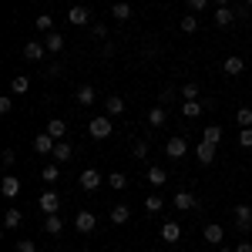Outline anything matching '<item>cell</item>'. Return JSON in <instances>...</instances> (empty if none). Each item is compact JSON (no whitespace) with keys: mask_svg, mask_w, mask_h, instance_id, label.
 Segmentation results:
<instances>
[{"mask_svg":"<svg viewBox=\"0 0 252 252\" xmlns=\"http://www.w3.org/2000/svg\"><path fill=\"white\" fill-rule=\"evenodd\" d=\"M111 131H115V125H111V118H108V115L91 118V125H88V135H91V138H97V141H101V138H108Z\"/></svg>","mask_w":252,"mask_h":252,"instance_id":"1","label":"cell"},{"mask_svg":"<svg viewBox=\"0 0 252 252\" xmlns=\"http://www.w3.org/2000/svg\"><path fill=\"white\" fill-rule=\"evenodd\" d=\"M165 155L172 158V161H182V155H189V141L182 135H172L168 141H165Z\"/></svg>","mask_w":252,"mask_h":252,"instance_id":"2","label":"cell"},{"mask_svg":"<svg viewBox=\"0 0 252 252\" xmlns=\"http://www.w3.org/2000/svg\"><path fill=\"white\" fill-rule=\"evenodd\" d=\"M235 229L242 235L252 232V205H235Z\"/></svg>","mask_w":252,"mask_h":252,"instance_id":"3","label":"cell"},{"mask_svg":"<svg viewBox=\"0 0 252 252\" xmlns=\"http://www.w3.org/2000/svg\"><path fill=\"white\" fill-rule=\"evenodd\" d=\"M78 185L84 192H97V189H101V172H97V168H84L81 178H78Z\"/></svg>","mask_w":252,"mask_h":252,"instance_id":"4","label":"cell"},{"mask_svg":"<svg viewBox=\"0 0 252 252\" xmlns=\"http://www.w3.org/2000/svg\"><path fill=\"white\" fill-rule=\"evenodd\" d=\"M94 225H97V219H94V212H88V209H81V212L74 215V229H78L81 235L94 232Z\"/></svg>","mask_w":252,"mask_h":252,"instance_id":"5","label":"cell"},{"mask_svg":"<svg viewBox=\"0 0 252 252\" xmlns=\"http://www.w3.org/2000/svg\"><path fill=\"white\" fill-rule=\"evenodd\" d=\"M40 209H44V215H58V209H61V195L54 192V189H47V192L40 195Z\"/></svg>","mask_w":252,"mask_h":252,"instance_id":"6","label":"cell"},{"mask_svg":"<svg viewBox=\"0 0 252 252\" xmlns=\"http://www.w3.org/2000/svg\"><path fill=\"white\" fill-rule=\"evenodd\" d=\"M67 20H71L74 27H84V24H91V10H88L84 3H74V7L67 10Z\"/></svg>","mask_w":252,"mask_h":252,"instance_id":"7","label":"cell"},{"mask_svg":"<svg viewBox=\"0 0 252 252\" xmlns=\"http://www.w3.org/2000/svg\"><path fill=\"white\" fill-rule=\"evenodd\" d=\"M74 101H78L81 108H91L97 101V91H94V84H81L78 91H74Z\"/></svg>","mask_w":252,"mask_h":252,"instance_id":"8","label":"cell"},{"mask_svg":"<svg viewBox=\"0 0 252 252\" xmlns=\"http://www.w3.org/2000/svg\"><path fill=\"white\" fill-rule=\"evenodd\" d=\"M54 148H58V141L47 135V131H40V135L34 138V152H37V155H54Z\"/></svg>","mask_w":252,"mask_h":252,"instance_id":"9","label":"cell"},{"mask_svg":"<svg viewBox=\"0 0 252 252\" xmlns=\"http://www.w3.org/2000/svg\"><path fill=\"white\" fill-rule=\"evenodd\" d=\"M44 54H47V47H44L40 40H27V44H24V58L31 61V64H37Z\"/></svg>","mask_w":252,"mask_h":252,"instance_id":"10","label":"cell"},{"mask_svg":"<svg viewBox=\"0 0 252 252\" xmlns=\"http://www.w3.org/2000/svg\"><path fill=\"white\" fill-rule=\"evenodd\" d=\"M47 135L54 138V141H64V138H67V121H64V118H51V121H47Z\"/></svg>","mask_w":252,"mask_h":252,"instance_id":"11","label":"cell"},{"mask_svg":"<svg viewBox=\"0 0 252 252\" xmlns=\"http://www.w3.org/2000/svg\"><path fill=\"white\" fill-rule=\"evenodd\" d=\"M158 235H161V242H168V246H175V242L182 239V225H178V222H165Z\"/></svg>","mask_w":252,"mask_h":252,"instance_id":"12","label":"cell"},{"mask_svg":"<svg viewBox=\"0 0 252 252\" xmlns=\"http://www.w3.org/2000/svg\"><path fill=\"white\" fill-rule=\"evenodd\" d=\"M0 192H3V198H17V192H20V178H17V175H3V182H0Z\"/></svg>","mask_w":252,"mask_h":252,"instance_id":"13","label":"cell"},{"mask_svg":"<svg viewBox=\"0 0 252 252\" xmlns=\"http://www.w3.org/2000/svg\"><path fill=\"white\" fill-rule=\"evenodd\" d=\"M222 71H225V74H232V78H239V74L246 71V61L239 58V54H232V58L222 61Z\"/></svg>","mask_w":252,"mask_h":252,"instance_id":"14","label":"cell"},{"mask_svg":"<svg viewBox=\"0 0 252 252\" xmlns=\"http://www.w3.org/2000/svg\"><path fill=\"white\" fill-rule=\"evenodd\" d=\"M175 209H182V212H192V209H198V198H195L192 192H178V195H175Z\"/></svg>","mask_w":252,"mask_h":252,"instance_id":"15","label":"cell"},{"mask_svg":"<svg viewBox=\"0 0 252 252\" xmlns=\"http://www.w3.org/2000/svg\"><path fill=\"white\" fill-rule=\"evenodd\" d=\"M215 148H219V145H209V141H202V145L195 148V158H198L202 165H212V161H215Z\"/></svg>","mask_w":252,"mask_h":252,"instance_id":"16","label":"cell"},{"mask_svg":"<svg viewBox=\"0 0 252 252\" xmlns=\"http://www.w3.org/2000/svg\"><path fill=\"white\" fill-rule=\"evenodd\" d=\"M205 242H209V246H222V239H225V232H222V225H219V222H212V225H205Z\"/></svg>","mask_w":252,"mask_h":252,"instance_id":"17","label":"cell"},{"mask_svg":"<svg viewBox=\"0 0 252 252\" xmlns=\"http://www.w3.org/2000/svg\"><path fill=\"white\" fill-rule=\"evenodd\" d=\"M125 111V97H118V94H111V97H104V115L108 118H115V115H121Z\"/></svg>","mask_w":252,"mask_h":252,"instance_id":"18","label":"cell"},{"mask_svg":"<svg viewBox=\"0 0 252 252\" xmlns=\"http://www.w3.org/2000/svg\"><path fill=\"white\" fill-rule=\"evenodd\" d=\"M54 161H58V165H64V161H71V158H74V148H71V145H67V141H58V148H54Z\"/></svg>","mask_w":252,"mask_h":252,"instance_id":"19","label":"cell"},{"mask_svg":"<svg viewBox=\"0 0 252 252\" xmlns=\"http://www.w3.org/2000/svg\"><path fill=\"white\" fill-rule=\"evenodd\" d=\"M44 47H47V54H58V51H64V34L51 31V34H47V40H44Z\"/></svg>","mask_w":252,"mask_h":252,"instance_id":"20","label":"cell"},{"mask_svg":"<svg viewBox=\"0 0 252 252\" xmlns=\"http://www.w3.org/2000/svg\"><path fill=\"white\" fill-rule=\"evenodd\" d=\"M44 232H47V235H61V232H64L61 215H44Z\"/></svg>","mask_w":252,"mask_h":252,"instance_id":"21","label":"cell"},{"mask_svg":"<svg viewBox=\"0 0 252 252\" xmlns=\"http://www.w3.org/2000/svg\"><path fill=\"white\" fill-rule=\"evenodd\" d=\"M20 222H24V212L20 209H7V215H3V229H20Z\"/></svg>","mask_w":252,"mask_h":252,"instance_id":"22","label":"cell"},{"mask_svg":"<svg viewBox=\"0 0 252 252\" xmlns=\"http://www.w3.org/2000/svg\"><path fill=\"white\" fill-rule=\"evenodd\" d=\"M232 20H235L232 7H215V24H219V27H229Z\"/></svg>","mask_w":252,"mask_h":252,"instance_id":"23","label":"cell"},{"mask_svg":"<svg viewBox=\"0 0 252 252\" xmlns=\"http://www.w3.org/2000/svg\"><path fill=\"white\" fill-rule=\"evenodd\" d=\"M205 111V101H182V115L185 118H198Z\"/></svg>","mask_w":252,"mask_h":252,"instance_id":"24","label":"cell"},{"mask_svg":"<svg viewBox=\"0 0 252 252\" xmlns=\"http://www.w3.org/2000/svg\"><path fill=\"white\" fill-rule=\"evenodd\" d=\"M128 219H131V209L128 205H111V222L115 225H125Z\"/></svg>","mask_w":252,"mask_h":252,"instance_id":"25","label":"cell"},{"mask_svg":"<svg viewBox=\"0 0 252 252\" xmlns=\"http://www.w3.org/2000/svg\"><path fill=\"white\" fill-rule=\"evenodd\" d=\"M165 118H168V111H165L161 104H155V108L148 111V125H152V128H161V125H165Z\"/></svg>","mask_w":252,"mask_h":252,"instance_id":"26","label":"cell"},{"mask_svg":"<svg viewBox=\"0 0 252 252\" xmlns=\"http://www.w3.org/2000/svg\"><path fill=\"white\" fill-rule=\"evenodd\" d=\"M148 182L158 189V185H165V182H168V172H165L161 165H152V168H148Z\"/></svg>","mask_w":252,"mask_h":252,"instance_id":"27","label":"cell"},{"mask_svg":"<svg viewBox=\"0 0 252 252\" xmlns=\"http://www.w3.org/2000/svg\"><path fill=\"white\" fill-rule=\"evenodd\" d=\"M111 14H115L118 20H125V24H128V20H131V14H135V10H131V3H125V0H118L115 7H111Z\"/></svg>","mask_w":252,"mask_h":252,"instance_id":"28","label":"cell"},{"mask_svg":"<svg viewBox=\"0 0 252 252\" xmlns=\"http://www.w3.org/2000/svg\"><path fill=\"white\" fill-rule=\"evenodd\" d=\"M51 27H54V17H51V14H40V17L34 20V31H37V34H51Z\"/></svg>","mask_w":252,"mask_h":252,"instance_id":"29","label":"cell"},{"mask_svg":"<svg viewBox=\"0 0 252 252\" xmlns=\"http://www.w3.org/2000/svg\"><path fill=\"white\" fill-rule=\"evenodd\" d=\"M40 178H44V182H58V178H61V165H58V161H47L44 172H40Z\"/></svg>","mask_w":252,"mask_h":252,"instance_id":"30","label":"cell"},{"mask_svg":"<svg viewBox=\"0 0 252 252\" xmlns=\"http://www.w3.org/2000/svg\"><path fill=\"white\" fill-rule=\"evenodd\" d=\"M108 185H111L115 192H125V189H128V178H125V172H111V175H108Z\"/></svg>","mask_w":252,"mask_h":252,"instance_id":"31","label":"cell"},{"mask_svg":"<svg viewBox=\"0 0 252 252\" xmlns=\"http://www.w3.org/2000/svg\"><path fill=\"white\" fill-rule=\"evenodd\" d=\"M27 88H31V78L27 74H17V78L10 81V91L14 94H27Z\"/></svg>","mask_w":252,"mask_h":252,"instance_id":"32","label":"cell"},{"mask_svg":"<svg viewBox=\"0 0 252 252\" xmlns=\"http://www.w3.org/2000/svg\"><path fill=\"white\" fill-rule=\"evenodd\" d=\"M202 141H209V145H219V141H222V128H219V125H209V128L202 131Z\"/></svg>","mask_w":252,"mask_h":252,"instance_id":"33","label":"cell"},{"mask_svg":"<svg viewBox=\"0 0 252 252\" xmlns=\"http://www.w3.org/2000/svg\"><path fill=\"white\" fill-rule=\"evenodd\" d=\"M161 209H165V202H161L158 195H148V198H145V212L148 215H158Z\"/></svg>","mask_w":252,"mask_h":252,"instance_id":"34","label":"cell"},{"mask_svg":"<svg viewBox=\"0 0 252 252\" xmlns=\"http://www.w3.org/2000/svg\"><path fill=\"white\" fill-rule=\"evenodd\" d=\"M195 31H198V17L195 14H185L182 17V34H195Z\"/></svg>","mask_w":252,"mask_h":252,"instance_id":"35","label":"cell"},{"mask_svg":"<svg viewBox=\"0 0 252 252\" xmlns=\"http://www.w3.org/2000/svg\"><path fill=\"white\" fill-rule=\"evenodd\" d=\"M182 97H185V101H198V84H195V81H185V84H182Z\"/></svg>","mask_w":252,"mask_h":252,"instance_id":"36","label":"cell"},{"mask_svg":"<svg viewBox=\"0 0 252 252\" xmlns=\"http://www.w3.org/2000/svg\"><path fill=\"white\" fill-rule=\"evenodd\" d=\"M235 121H239V128H252V108H239Z\"/></svg>","mask_w":252,"mask_h":252,"instance_id":"37","label":"cell"},{"mask_svg":"<svg viewBox=\"0 0 252 252\" xmlns=\"http://www.w3.org/2000/svg\"><path fill=\"white\" fill-rule=\"evenodd\" d=\"M131 158H135V161H145V158H148V141H135V148H131Z\"/></svg>","mask_w":252,"mask_h":252,"instance_id":"38","label":"cell"},{"mask_svg":"<svg viewBox=\"0 0 252 252\" xmlns=\"http://www.w3.org/2000/svg\"><path fill=\"white\" fill-rule=\"evenodd\" d=\"M14 249H17V252H37V246H34V239H17Z\"/></svg>","mask_w":252,"mask_h":252,"instance_id":"39","label":"cell"},{"mask_svg":"<svg viewBox=\"0 0 252 252\" xmlns=\"http://www.w3.org/2000/svg\"><path fill=\"white\" fill-rule=\"evenodd\" d=\"M0 161H3V168H14V161H17V152H14V148H7V152L0 155Z\"/></svg>","mask_w":252,"mask_h":252,"instance_id":"40","label":"cell"},{"mask_svg":"<svg viewBox=\"0 0 252 252\" xmlns=\"http://www.w3.org/2000/svg\"><path fill=\"white\" fill-rule=\"evenodd\" d=\"M91 37L104 40V37H108V27H104V24H91Z\"/></svg>","mask_w":252,"mask_h":252,"instance_id":"41","label":"cell"},{"mask_svg":"<svg viewBox=\"0 0 252 252\" xmlns=\"http://www.w3.org/2000/svg\"><path fill=\"white\" fill-rule=\"evenodd\" d=\"M239 145H242V148H252V128H242V131H239Z\"/></svg>","mask_w":252,"mask_h":252,"instance_id":"42","label":"cell"},{"mask_svg":"<svg viewBox=\"0 0 252 252\" xmlns=\"http://www.w3.org/2000/svg\"><path fill=\"white\" fill-rule=\"evenodd\" d=\"M10 108H14V101L10 97H0V115H10Z\"/></svg>","mask_w":252,"mask_h":252,"instance_id":"43","label":"cell"},{"mask_svg":"<svg viewBox=\"0 0 252 252\" xmlns=\"http://www.w3.org/2000/svg\"><path fill=\"white\" fill-rule=\"evenodd\" d=\"M189 7H192V10H205V7H209V0H189Z\"/></svg>","mask_w":252,"mask_h":252,"instance_id":"44","label":"cell"},{"mask_svg":"<svg viewBox=\"0 0 252 252\" xmlns=\"http://www.w3.org/2000/svg\"><path fill=\"white\" fill-rule=\"evenodd\" d=\"M47 78H61V64H51L47 67Z\"/></svg>","mask_w":252,"mask_h":252,"instance_id":"45","label":"cell"},{"mask_svg":"<svg viewBox=\"0 0 252 252\" xmlns=\"http://www.w3.org/2000/svg\"><path fill=\"white\" fill-rule=\"evenodd\" d=\"M235 252H252V242H239V246H235Z\"/></svg>","mask_w":252,"mask_h":252,"instance_id":"46","label":"cell"},{"mask_svg":"<svg viewBox=\"0 0 252 252\" xmlns=\"http://www.w3.org/2000/svg\"><path fill=\"white\" fill-rule=\"evenodd\" d=\"M215 3H219V7H229V3H232V0H215Z\"/></svg>","mask_w":252,"mask_h":252,"instance_id":"47","label":"cell"},{"mask_svg":"<svg viewBox=\"0 0 252 252\" xmlns=\"http://www.w3.org/2000/svg\"><path fill=\"white\" fill-rule=\"evenodd\" d=\"M219 252H235V249H219Z\"/></svg>","mask_w":252,"mask_h":252,"instance_id":"48","label":"cell"},{"mask_svg":"<svg viewBox=\"0 0 252 252\" xmlns=\"http://www.w3.org/2000/svg\"><path fill=\"white\" fill-rule=\"evenodd\" d=\"M242 3H249V7H252V0H242Z\"/></svg>","mask_w":252,"mask_h":252,"instance_id":"49","label":"cell"},{"mask_svg":"<svg viewBox=\"0 0 252 252\" xmlns=\"http://www.w3.org/2000/svg\"><path fill=\"white\" fill-rule=\"evenodd\" d=\"M84 252H88V249H84Z\"/></svg>","mask_w":252,"mask_h":252,"instance_id":"50","label":"cell"}]
</instances>
